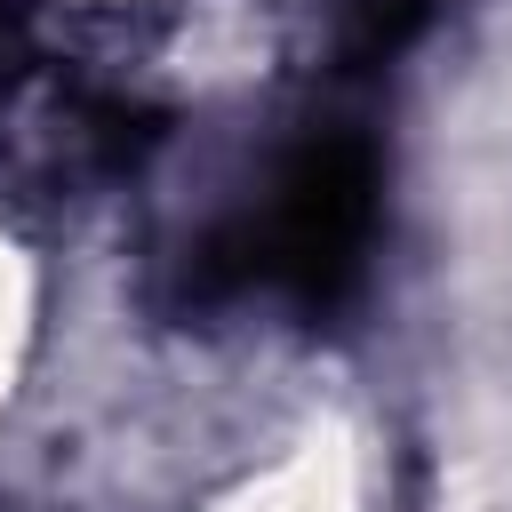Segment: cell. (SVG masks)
Listing matches in <instances>:
<instances>
[{"instance_id":"6da1fadb","label":"cell","mask_w":512,"mask_h":512,"mask_svg":"<svg viewBox=\"0 0 512 512\" xmlns=\"http://www.w3.org/2000/svg\"><path fill=\"white\" fill-rule=\"evenodd\" d=\"M200 512H376V456L368 432L344 416H312L264 464L232 472Z\"/></svg>"},{"instance_id":"7a4b0ae2","label":"cell","mask_w":512,"mask_h":512,"mask_svg":"<svg viewBox=\"0 0 512 512\" xmlns=\"http://www.w3.org/2000/svg\"><path fill=\"white\" fill-rule=\"evenodd\" d=\"M40 352V256L0 224V416L16 408Z\"/></svg>"}]
</instances>
